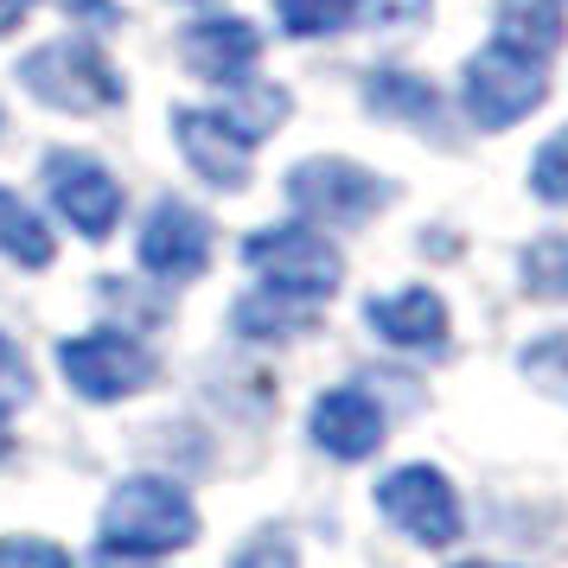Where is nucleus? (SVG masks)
<instances>
[{"mask_svg": "<svg viewBox=\"0 0 568 568\" xmlns=\"http://www.w3.org/2000/svg\"><path fill=\"white\" fill-rule=\"evenodd\" d=\"M524 371H530V384L537 389H549L556 403H568V333L537 338V345L524 352Z\"/></svg>", "mask_w": 568, "mask_h": 568, "instance_id": "aec40b11", "label": "nucleus"}, {"mask_svg": "<svg viewBox=\"0 0 568 568\" xmlns=\"http://www.w3.org/2000/svg\"><path fill=\"white\" fill-rule=\"evenodd\" d=\"M0 568H71V556L45 537H7L0 542Z\"/></svg>", "mask_w": 568, "mask_h": 568, "instance_id": "5701e85b", "label": "nucleus"}, {"mask_svg": "<svg viewBox=\"0 0 568 568\" xmlns=\"http://www.w3.org/2000/svg\"><path fill=\"white\" fill-rule=\"evenodd\" d=\"M358 7H371L384 27H403V20H422L428 13V0H358Z\"/></svg>", "mask_w": 568, "mask_h": 568, "instance_id": "393cba45", "label": "nucleus"}, {"mask_svg": "<svg viewBox=\"0 0 568 568\" xmlns=\"http://www.w3.org/2000/svg\"><path fill=\"white\" fill-rule=\"evenodd\" d=\"M45 192H52V211L71 224L78 236H90V243H103V236H115V224H122V185L109 180L103 166L90 154H71V148H52L45 154Z\"/></svg>", "mask_w": 568, "mask_h": 568, "instance_id": "0eeeda50", "label": "nucleus"}, {"mask_svg": "<svg viewBox=\"0 0 568 568\" xmlns=\"http://www.w3.org/2000/svg\"><path fill=\"white\" fill-rule=\"evenodd\" d=\"M454 568H505V562H454Z\"/></svg>", "mask_w": 568, "mask_h": 568, "instance_id": "cd10ccee", "label": "nucleus"}, {"mask_svg": "<svg viewBox=\"0 0 568 568\" xmlns=\"http://www.w3.org/2000/svg\"><path fill=\"white\" fill-rule=\"evenodd\" d=\"M173 141H180V154L192 160V173L205 185H217V192L250 185V141L217 109H173Z\"/></svg>", "mask_w": 568, "mask_h": 568, "instance_id": "9d476101", "label": "nucleus"}, {"mask_svg": "<svg viewBox=\"0 0 568 568\" xmlns=\"http://www.w3.org/2000/svg\"><path fill=\"white\" fill-rule=\"evenodd\" d=\"M287 199L307 211V217H333V224H364L371 211L389 199V185L377 173H364L352 160H301L287 173Z\"/></svg>", "mask_w": 568, "mask_h": 568, "instance_id": "6e6552de", "label": "nucleus"}, {"mask_svg": "<svg viewBox=\"0 0 568 568\" xmlns=\"http://www.w3.org/2000/svg\"><path fill=\"white\" fill-rule=\"evenodd\" d=\"M20 83L45 109H64V115H97V109H115L129 97L115 64L103 58V45H90V39H52V45L27 52L20 58Z\"/></svg>", "mask_w": 568, "mask_h": 568, "instance_id": "f03ea898", "label": "nucleus"}, {"mask_svg": "<svg viewBox=\"0 0 568 568\" xmlns=\"http://www.w3.org/2000/svg\"><path fill=\"white\" fill-rule=\"evenodd\" d=\"M307 428H313V447H326L333 460H364V454L384 447V409H377V396H364L358 384L326 389V396L313 403Z\"/></svg>", "mask_w": 568, "mask_h": 568, "instance_id": "f8f14e48", "label": "nucleus"}, {"mask_svg": "<svg viewBox=\"0 0 568 568\" xmlns=\"http://www.w3.org/2000/svg\"><path fill=\"white\" fill-rule=\"evenodd\" d=\"M530 192L537 199H568V129L549 134L537 148V160H530Z\"/></svg>", "mask_w": 568, "mask_h": 568, "instance_id": "412c9836", "label": "nucleus"}, {"mask_svg": "<svg viewBox=\"0 0 568 568\" xmlns=\"http://www.w3.org/2000/svg\"><path fill=\"white\" fill-rule=\"evenodd\" d=\"M524 287L530 294H568V236H542L524 250Z\"/></svg>", "mask_w": 568, "mask_h": 568, "instance_id": "6ab92c4d", "label": "nucleus"}, {"mask_svg": "<svg viewBox=\"0 0 568 568\" xmlns=\"http://www.w3.org/2000/svg\"><path fill=\"white\" fill-rule=\"evenodd\" d=\"M27 7H32V0H0V39L27 27Z\"/></svg>", "mask_w": 568, "mask_h": 568, "instance_id": "a878e982", "label": "nucleus"}, {"mask_svg": "<svg viewBox=\"0 0 568 568\" xmlns=\"http://www.w3.org/2000/svg\"><path fill=\"white\" fill-rule=\"evenodd\" d=\"M211 256V224L185 199H160L141 224V268L160 275V282H185L199 275Z\"/></svg>", "mask_w": 568, "mask_h": 568, "instance_id": "1a4fd4ad", "label": "nucleus"}, {"mask_svg": "<svg viewBox=\"0 0 568 568\" xmlns=\"http://www.w3.org/2000/svg\"><path fill=\"white\" fill-rule=\"evenodd\" d=\"M275 20L294 39H326V32H345L358 20V0H275Z\"/></svg>", "mask_w": 568, "mask_h": 568, "instance_id": "a211bd4d", "label": "nucleus"}, {"mask_svg": "<svg viewBox=\"0 0 568 568\" xmlns=\"http://www.w3.org/2000/svg\"><path fill=\"white\" fill-rule=\"evenodd\" d=\"M364 313H371L377 338L403 345V352H435L440 338H447V307H440V294H428V287H396V294H377Z\"/></svg>", "mask_w": 568, "mask_h": 568, "instance_id": "ddd939ff", "label": "nucleus"}, {"mask_svg": "<svg viewBox=\"0 0 568 568\" xmlns=\"http://www.w3.org/2000/svg\"><path fill=\"white\" fill-rule=\"evenodd\" d=\"M236 568H301V556H294V542L282 530H262V537H250L236 549Z\"/></svg>", "mask_w": 568, "mask_h": 568, "instance_id": "b1692460", "label": "nucleus"}, {"mask_svg": "<svg viewBox=\"0 0 568 568\" xmlns=\"http://www.w3.org/2000/svg\"><path fill=\"white\" fill-rule=\"evenodd\" d=\"M180 58H185V71H199L205 83H243L262 58V32L250 20H231V13L192 20L180 32Z\"/></svg>", "mask_w": 568, "mask_h": 568, "instance_id": "9b49d317", "label": "nucleus"}, {"mask_svg": "<svg viewBox=\"0 0 568 568\" xmlns=\"http://www.w3.org/2000/svg\"><path fill=\"white\" fill-rule=\"evenodd\" d=\"M301 326H313V313L307 301H294V294H243L236 301V333L243 338H287V333H301Z\"/></svg>", "mask_w": 568, "mask_h": 568, "instance_id": "dca6fc26", "label": "nucleus"}, {"mask_svg": "<svg viewBox=\"0 0 568 568\" xmlns=\"http://www.w3.org/2000/svg\"><path fill=\"white\" fill-rule=\"evenodd\" d=\"M377 511L403 530V537L428 542V549H447V542L466 530L460 498L447 486L440 466H396L384 486H377Z\"/></svg>", "mask_w": 568, "mask_h": 568, "instance_id": "423d86ee", "label": "nucleus"}, {"mask_svg": "<svg viewBox=\"0 0 568 568\" xmlns=\"http://www.w3.org/2000/svg\"><path fill=\"white\" fill-rule=\"evenodd\" d=\"M0 447H7V428H0Z\"/></svg>", "mask_w": 568, "mask_h": 568, "instance_id": "c85d7f7f", "label": "nucleus"}, {"mask_svg": "<svg viewBox=\"0 0 568 568\" xmlns=\"http://www.w3.org/2000/svg\"><path fill=\"white\" fill-rule=\"evenodd\" d=\"M460 97L479 129H511L549 97V71H542V58H524L511 45H486V52L466 58Z\"/></svg>", "mask_w": 568, "mask_h": 568, "instance_id": "7ed1b4c3", "label": "nucleus"}, {"mask_svg": "<svg viewBox=\"0 0 568 568\" xmlns=\"http://www.w3.org/2000/svg\"><path fill=\"white\" fill-rule=\"evenodd\" d=\"M52 7H64V13H103L109 0H52Z\"/></svg>", "mask_w": 568, "mask_h": 568, "instance_id": "bb28decb", "label": "nucleus"}, {"mask_svg": "<svg viewBox=\"0 0 568 568\" xmlns=\"http://www.w3.org/2000/svg\"><path fill=\"white\" fill-rule=\"evenodd\" d=\"M58 371L83 403H122L154 384V358L122 333H78L58 345Z\"/></svg>", "mask_w": 568, "mask_h": 568, "instance_id": "39448f33", "label": "nucleus"}, {"mask_svg": "<svg viewBox=\"0 0 568 568\" xmlns=\"http://www.w3.org/2000/svg\"><path fill=\"white\" fill-rule=\"evenodd\" d=\"M243 262H256L262 282L275 294H294V301H326L338 282H345V262L320 231L307 224H275V231H256L243 243Z\"/></svg>", "mask_w": 568, "mask_h": 568, "instance_id": "20e7f679", "label": "nucleus"}, {"mask_svg": "<svg viewBox=\"0 0 568 568\" xmlns=\"http://www.w3.org/2000/svg\"><path fill=\"white\" fill-rule=\"evenodd\" d=\"M568 13L562 0H498V45H511L524 58H549L562 45Z\"/></svg>", "mask_w": 568, "mask_h": 568, "instance_id": "4468645a", "label": "nucleus"}, {"mask_svg": "<svg viewBox=\"0 0 568 568\" xmlns=\"http://www.w3.org/2000/svg\"><path fill=\"white\" fill-rule=\"evenodd\" d=\"M364 103L377 115H396V122H428L435 115V90L422 78H403V71H377L364 83Z\"/></svg>", "mask_w": 568, "mask_h": 568, "instance_id": "f3484780", "label": "nucleus"}, {"mask_svg": "<svg viewBox=\"0 0 568 568\" xmlns=\"http://www.w3.org/2000/svg\"><path fill=\"white\" fill-rule=\"evenodd\" d=\"M27 396H32V364H27V352H20L13 338L0 333V415L20 409Z\"/></svg>", "mask_w": 568, "mask_h": 568, "instance_id": "4be33fe9", "label": "nucleus"}, {"mask_svg": "<svg viewBox=\"0 0 568 568\" xmlns=\"http://www.w3.org/2000/svg\"><path fill=\"white\" fill-rule=\"evenodd\" d=\"M0 256L20 262V268H52L58 262L52 224H45L20 192H7V185H0Z\"/></svg>", "mask_w": 568, "mask_h": 568, "instance_id": "2eb2a0df", "label": "nucleus"}, {"mask_svg": "<svg viewBox=\"0 0 568 568\" xmlns=\"http://www.w3.org/2000/svg\"><path fill=\"white\" fill-rule=\"evenodd\" d=\"M199 537V511L173 479H129L109 491L103 524H97V549L109 556H173Z\"/></svg>", "mask_w": 568, "mask_h": 568, "instance_id": "f257e3e1", "label": "nucleus"}]
</instances>
